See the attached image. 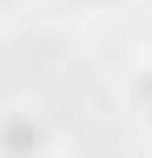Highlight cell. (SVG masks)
Returning <instances> with one entry per match:
<instances>
[{"instance_id": "obj_1", "label": "cell", "mask_w": 152, "mask_h": 158, "mask_svg": "<svg viewBox=\"0 0 152 158\" xmlns=\"http://www.w3.org/2000/svg\"><path fill=\"white\" fill-rule=\"evenodd\" d=\"M0 158H60V125L33 99H7L0 106Z\"/></svg>"}, {"instance_id": "obj_3", "label": "cell", "mask_w": 152, "mask_h": 158, "mask_svg": "<svg viewBox=\"0 0 152 158\" xmlns=\"http://www.w3.org/2000/svg\"><path fill=\"white\" fill-rule=\"evenodd\" d=\"M66 7H73V13H126L132 0H66Z\"/></svg>"}, {"instance_id": "obj_2", "label": "cell", "mask_w": 152, "mask_h": 158, "mask_svg": "<svg viewBox=\"0 0 152 158\" xmlns=\"http://www.w3.org/2000/svg\"><path fill=\"white\" fill-rule=\"evenodd\" d=\"M119 106H126L132 118H152V53L126 66V79H119Z\"/></svg>"}]
</instances>
